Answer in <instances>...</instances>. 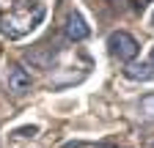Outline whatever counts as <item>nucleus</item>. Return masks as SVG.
Masks as SVG:
<instances>
[{"label":"nucleus","mask_w":154,"mask_h":148,"mask_svg":"<svg viewBox=\"0 0 154 148\" xmlns=\"http://www.w3.org/2000/svg\"><path fill=\"white\" fill-rule=\"evenodd\" d=\"M107 49H110L113 58H119L124 63H132L135 58H138V52H140V44L135 41L127 30H113L107 36Z\"/></svg>","instance_id":"1"},{"label":"nucleus","mask_w":154,"mask_h":148,"mask_svg":"<svg viewBox=\"0 0 154 148\" xmlns=\"http://www.w3.org/2000/svg\"><path fill=\"white\" fill-rule=\"evenodd\" d=\"M42 16H44V8L42 11H36L30 16V11H22V14H8L0 19V28H3L6 36H11V39H19V36H25L28 30L36 28V22H42Z\"/></svg>","instance_id":"2"},{"label":"nucleus","mask_w":154,"mask_h":148,"mask_svg":"<svg viewBox=\"0 0 154 148\" xmlns=\"http://www.w3.org/2000/svg\"><path fill=\"white\" fill-rule=\"evenodd\" d=\"M6 85H8V90H11L14 96H25V93H30L33 80H30V74H28L22 66L11 63L8 71H6Z\"/></svg>","instance_id":"3"},{"label":"nucleus","mask_w":154,"mask_h":148,"mask_svg":"<svg viewBox=\"0 0 154 148\" xmlns=\"http://www.w3.org/2000/svg\"><path fill=\"white\" fill-rule=\"evenodd\" d=\"M63 36L69 41H85L88 36H91V28L88 22L83 19V14L80 11H69L63 16Z\"/></svg>","instance_id":"4"},{"label":"nucleus","mask_w":154,"mask_h":148,"mask_svg":"<svg viewBox=\"0 0 154 148\" xmlns=\"http://www.w3.org/2000/svg\"><path fill=\"white\" fill-rule=\"evenodd\" d=\"M138 115H140V121H154V93L140 96V102H138Z\"/></svg>","instance_id":"5"},{"label":"nucleus","mask_w":154,"mask_h":148,"mask_svg":"<svg viewBox=\"0 0 154 148\" xmlns=\"http://www.w3.org/2000/svg\"><path fill=\"white\" fill-rule=\"evenodd\" d=\"M96 148H124V145H113V143H99Z\"/></svg>","instance_id":"6"},{"label":"nucleus","mask_w":154,"mask_h":148,"mask_svg":"<svg viewBox=\"0 0 154 148\" xmlns=\"http://www.w3.org/2000/svg\"><path fill=\"white\" fill-rule=\"evenodd\" d=\"M146 63H149V66L154 69V49H151V55H149V61H146Z\"/></svg>","instance_id":"7"},{"label":"nucleus","mask_w":154,"mask_h":148,"mask_svg":"<svg viewBox=\"0 0 154 148\" xmlns=\"http://www.w3.org/2000/svg\"><path fill=\"white\" fill-rule=\"evenodd\" d=\"M151 22H154V16H151Z\"/></svg>","instance_id":"8"}]
</instances>
